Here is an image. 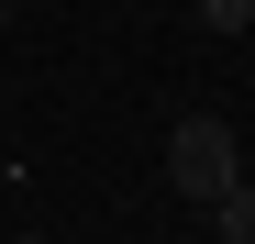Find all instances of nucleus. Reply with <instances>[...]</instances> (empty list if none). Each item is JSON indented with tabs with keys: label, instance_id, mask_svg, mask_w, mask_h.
<instances>
[{
	"label": "nucleus",
	"instance_id": "obj_2",
	"mask_svg": "<svg viewBox=\"0 0 255 244\" xmlns=\"http://www.w3.org/2000/svg\"><path fill=\"white\" fill-rule=\"evenodd\" d=\"M211 233H222V244H255V178H233L222 200H211Z\"/></svg>",
	"mask_w": 255,
	"mask_h": 244
},
{
	"label": "nucleus",
	"instance_id": "obj_3",
	"mask_svg": "<svg viewBox=\"0 0 255 244\" xmlns=\"http://www.w3.org/2000/svg\"><path fill=\"white\" fill-rule=\"evenodd\" d=\"M200 22H211V33H244V22H255V0H200Z\"/></svg>",
	"mask_w": 255,
	"mask_h": 244
},
{
	"label": "nucleus",
	"instance_id": "obj_1",
	"mask_svg": "<svg viewBox=\"0 0 255 244\" xmlns=\"http://www.w3.org/2000/svg\"><path fill=\"white\" fill-rule=\"evenodd\" d=\"M233 178H244V144H233L222 111H178V122H166V189H178V200H200V211H211Z\"/></svg>",
	"mask_w": 255,
	"mask_h": 244
},
{
	"label": "nucleus",
	"instance_id": "obj_5",
	"mask_svg": "<svg viewBox=\"0 0 255 244\" xmlns=\"http://www.w3.org/2000/svg\"><path fill=\"white\" fill-rule=\"evenodd\" d=\"M11 244H45V233H11Z\"/></svg>",
	"mask_w": 255,
	"mask_h": 244
},
{
	"label": "nucleus",
	"instance_id": "obj_4",
	"mask_svg": "<svg viewBox=\"0 0 255 244\" xmlns=\"http://www.w3.org/2000/svg\"><path fill=\"white\" fill-rule=\"evenodd\" d=\"M11 11H22V0H0V33H11Z\"/></svg>",
	"mask_w": 255,
	"mask_h": 244
}]
</instances>
